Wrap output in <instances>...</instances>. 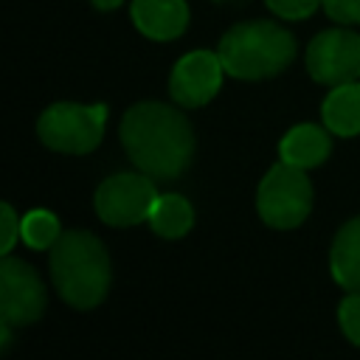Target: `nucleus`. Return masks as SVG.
<instances>
[{
  "mask_svg": "<svg viewBox=\"0 0 360 360\" xmlns=\"http://www.w3.org/2000/svg\"><path fill=\"white\" fill-rule=\"evenodd\" d=\"M127 158L158 183L180 177L197 152L194 127L177 107L160 101L132 104L118 127Z\"/></svg>",
  "mask_w": 360,
  "mask_h": 360,
  "instance_id": "obj_1",
  "label": "nucleus"
},
{
  "mask_svg": "<svg viewBox=\"0 0 360 360\" xmlns=\"http://www.w3.org/2000/svg\"><path fill=\"white\" fill-rule=\"evenodd\" d=\"M48 267L59 298L76 309L98 307L110 292L112 262L104 242L90 231H62Z\"/></svg>",
  "mask_w": 360,
  "mask_h": 360,
  "instance_id": "obj_2",
  "label": "nucleus"
},
{
  "mask_svg": "<svg viewBox=\"0 0 360 360\" xmlns=\"http://www.w3.org/2000/svg\"><path fill=\"white\" fill-rule=\"evenodd\" d=\"M217 53L233 79H270L295 59V37L270 20L236 22L222 34Z\"/></svg>",
  "mask_w": 360,
  "mask_h": 360,
  "instance_id": "obj_3",
  "label": "nucleus"
},
{
  "mask_svg": "<svg viewBox=\"0 0 360 360\" xmlns=\"http://www.w3.org/2000/svg\"><path fill=\"white\" fill-rule=\"evenodd\" d=\"M312 183L307 177V169L292 166L287 160H278L267 169V174L259 183L256 191V208L264 225L276 231L298 228L309 211H312Z\"/></svg>",
  "mask_w": 360,
  "mask_h": 360,
  "instance_id": "obj_4",
  "label": "nucleus"
},
{
  "mask_svg": "<svg viewBox=\"0 0 360 360\" xmlns=\"http://www.w3.org/2000/svg\"><path fill=\"white\" fill-rule=\"evenodd\" d=\"M104 124H107V107L104 104L59 101V104H51L39 115L37 135L53 152L87 155L101 143Z\"/></svg>",
  "mask_w": 360,
  "mask_h": 360,
  "instance_id": "obj_5",
  "label": "nucleus"
},
{
  "mask_svg": "<svg viewBox=\"0 0 360 360\" xmlns=\"http://www.w3.org/2000/svg\"><path fill=\"white\" fill-rule=\"evenodd\" d=\"M158 200L155 177L138 172H121L98 183L93 205L101 222L112 228H132L149 219V211Z\"/></svg>",
  "mask_w": 360,
  "mask_h": 360,
  "instance_id": "obj_6",
  "label": "nucleus"
},
{
  "mask_svg": "<svg viewBox=\"0 0 360 360\" xmlns=\"http://www.w3.org/2000/svg\"><path fill=\"white\" fill-rule=\"evenodd\" d=\"M48 307L45 281L39 273L14 256H3L0 262V323L6 326H28L42 318Z\"/></svg>",
  "mask_w": 360,
  "mask_h": 360,
  "instance_id": "obj_7",
  "label": "nucleus"
},
{
  "mask_svg": "<svg viewBox=\"0 0 360 360\" xmlns=\"http://www.w3.org/2000/svg\"><path fill=\"white\" fill-rule=\"evenodd\" d=\"M307 73L326 87L360 79V34L326 28L307 45Z\"/></svg>",
  "mask_w": 360,
  "mask_h": 360,
  "instance_id": "obj_8",
  "label": "nucleus"
},
{
  "mask_svg": "<svg viewBox=\"0 0 360 360\" xmlns=\"http://www.w3.org/2000/svg\"><path fill=\"white\" fill-rule=\"evenodd\" d=\"M225 65L217 51H188L180 56L169 76V96L183 110L208 104L222 87Z\"/></svg>",
  "mask_w": 360,
  "mask_h": 360,
  "instance_id": "obj_9",
  "label": "nucleus"
},
{
  "mask_svg": "<svg viewBox=\"0 0 360 360\" xmlns=\"http://www.w3.org/2000/svg\"><path fill=\"white\" fill-rule=\"evenodd\" d=\"M129 17L143 37L158 42L177 39L188 28L186 0H132Z\"/></svg>",
  "mask_w": 360,
  "mask_h": 360,
  "instance_id": "obj_10",
  "label": "nucleus"
},
{
  "mask_svg": "<svg viewBox=\"0 0 360 360\" xmlns=\"http://www.w3.org/2000/svg\"><path fill=\"white\" fill-rule=\"evenodd\" d=\"M332 132L318 127V124H298L292 129H287V135L278 143V155L281 160L301 166V169H312L321 166L329 152H332Z\"/></svg>",
  "mask_w": 360,
  "mask_h": 360,
  "instance_id": "obj_11",
  "label": "nucleus"
},
{
  "mask_svg": "<svg viewBox=\"0 0 360 360\" xmlns=\"http://www.w3.org/2000/svg\"><path fill=\"white\" fill-rule=\"evenodd\" d=\"M329 270L338 287L346 292H360V217L349 219L332 239Z\"/></svg>",
  "mask_w": 360,
  "mask_h": 360,
  "instance_id": "obj_12",
  "label": "nucleus"
},
{
  "mask_svg": "<svg viewBox=\"0 0 360 360\" xmlns=\"http://www.w3.org/2000/svg\"><path fill=\"white\" fill-rule=\"evenodd\" d=\"M323 127L338 138L360 135V82L335 84L321 104Z\"/></svg>",
  "mask_w": 360,
  "mask_h": 360,
  "instance_id": "obj_13",
  "label": "nucleus"
},
{
  "mask_svg": "<svg viewBox=\"0 0 360 360\" xmlns=\"http://www.w3.org/2000/svg\"><path fill=\"white\" fill-rule=\"evenodd\" d=\"M149 228L163 239H180L194 225V208L180 194H158L149 211Z\"/></svg>",
  "mask_w": 360,
  "mask_h": 360,
  "instance_id": "obj_14",
  "label": "nucleus"
},
{
  "mask_svg": "<svg viewBox=\"0 0 360 360\" xmlns=\"http://www.w3.org/2000/svg\"><path fill=\"white\" fill-rule=\"evenodd\" d=\"M59 236H62L59 219L45 208H34L20 219V239L31 250H51Z\"/></svg>",
  "mask_w": 360,
  "mask_h": 360,
  "instance_id": "obj_15",
  "label": "nucleus"
},
{
  "mask_svg": "<svg viewBox=\"0 0 360 360\" xmlns=\"http://www.w3.org/2000/svg\"><path fill=\"white\" fill-rule=\"evenodd\" d=\"M338 323L343 329V335L360 346V292H349L340 307H338Z\"/></svg>",
  "mask_w": 360,
  "mask_h": 360,
  "instance_id": "obj_16",
  "label": "nucleus"
},
{
  "mask_svg": "<svg viewBox=\"0 0 360 360\" xmlns=\"http://www.w3.org/2000/svg\"><path fill=\"white\" fill-rule=\"evenodd\" d=\"M264 6L281 20H307L309 14H315L321 0H264Z\"/></svg>",
  "mask_w": 360,
  "mask_h": 360,
  "instance_id": "obj_17",
  "label": "nucleus"
},
{
  "mask_svg": "<svg viewBox=\"0 0 360 360\" xmlns=\"http://www.w3.org/2000/svg\"><path fill=\"white\" fill-rule=\"evenodd\" d=\"M326 14L340 25H360V0H321Z\"/></svg>",
  "mask_w": 360,
  "mask_h": 360,
  "instance_id": "obj_18",
  "label": "nucleus"
},
{
  "mask_svg": "<svg viewBox=\"0 0 360 360\" xmlns=\"http://www.w3.org/2000/svg\"><path fill=\"white\" fill-rule=\"evenodd\" d=\"M0 214H3V242H0V253L8 256L14 250V242L20 239V217L14 214L11 202H3L0 205Z\"/></svg>",
  "mask_w": 360,
  "mask_h": 360,
  "instance_id": "obj_19",
  "label": "nucleus"
},
{
  "mask_svg": "<svg viewBox=\"0 0 360 360\" xmlns=\"http://www.w3.org/2000/svg\"><path fill=\"white\" fill-rule=\"evenodd\" d=\"M96 8H101V11H112V8H118L124 0H90Z\"/></svg>",
  "mask_w": 360,
  "mask_h": 360,
  "instance_id": "obj_20",
  "label": "nucleus"
}]
</instances>
